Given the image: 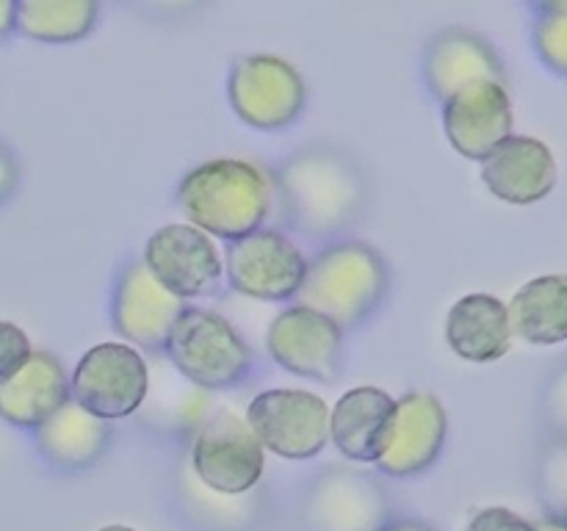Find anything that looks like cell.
<instances>
[{
	"instance_id": "1",
	"label": "cell",
	"mask_w": 567,
	"mask_h": 531,
	"mask_svg": "<svg viewBox=\"0 0 567 531\" xmlns=\"http://www.w3.org/2000/svg\"><path fill=\"white\" fill-rule=\"evenodd\" d=\"M271 199L275 191L266 171L236 158L208 160L188 171L177 186V202L192 227L230 241L260 230Z\"/></svg>"
},
{
	"instance_id": "2",
	"label": "cell",
	"mask_w": 567,
	"mask_h": 531,
	"mask_svg": "<svg viewBox=\"0 0 567 531\" xmlns=\"http://www.w3.org/2000/svg\"><path fill=\"white\" fill-rule=\"evenodd\" d=\"M288 219L310 236H330L360 216L365 180L358 166L330 149L297 153L277 175Z\"/></svg>"
},
{
	"instance_id": "3",
	"label": "cell",
	"mask_w": 567,
	"mask_h": 531,
	"mask_svg": "<svg viewBox=\"0 0 567 531\" xmlns=\"http://www.w3.org/2000/svg\"><path fill=\"white\" fill-rule=\"evenodd\" d=\"M388 282V266L374 247L363 241L332 243L305 269L299 308L324 315L341 332L352 330L380 308Z\"/></svg>"
},
{
	"instance_id": "4",
	"label": "cell",
	"mask_w": 567,
	"mask_h": 531,
	"mask_svg": "<svg viewBox=\"0 0 567 531\" xmlns=\"http://www.w3.org/2000/svg\"><path fill=\"white\" fill-rule=\"evenodd\" d=\"M164 348L177 374L208 391L238 385L252 368V354L236 326L205 308H186Z\"/></svg>"
},
{
	"instance_id": "5",
	"label": "cell",
	"mask_w": 567,
	"mask_h": 531,
	"mask_svg": "<svg viewBox=\"0 0 567 531\" xmlns=\"http://www.w3.org/2000/svg\"><path fill=\"white\" fill-rule=\"evenodd\" d=\"M227 97L241 122L258 131H280L299 119L305 108L302 75L280 55H247L238 59L227 81Z\"/></svg>"
},
{
	"instance_id": "6",
	"label": "cell",
	"mask_w": 567,
	"mask_h": 531,
	"mask_svg": "<svg viewBox=\"0 0 567 531\" xmlns=\"http://www.w3.org/2000/svg\"><path fill=\"white\" fill-rule=\"evenodd\" d=\"M147 363L125 343H100L89 348L70 382L72 402L100 420L133 415L147 398Z\"/></svg>"
},
{
	"instance_id": "7",
	"label": "cell",
	"mask_w": 567,
	"mask_h": 531,
	"mask_svg": "<svg viewBox=\"0 0 567 531\" xmlns=\"http://www.w3.org/2000/svg\"><path fill=\"white\" fill-rule=\"evenodd\" d=\"M247 426L277 457L310 459L330 442V407L316 393L277 387L252 398Z\"/></svg>"
},
{
	"instance_id": "8",
	"label": "cell",
	"mask_w": 567,
	"mask_h": 531,
	"mask_svg": "<svg viewBox=\"0 0 567 531\" xmlns=\"http://www.w3.org/2000/svg\"><path fill=\"white\" fill-rule=\"evenodd\" d=\"M192 465L205 487L225 496H241L252 490L264 473V446L247 420L230 409H219L199 429L192 448Z\"/></svg>"
},
{
	"instance_id": "9",
	"label": "cell",
	"mask_w": 567,
	"mask_h": 531,
	"mask_svg": "<svg viewBox=\"0 0 567 531\" xmlns=\"http://www.w3.org/2000/svg\"><path fill=\"white\" fill-rule=\"evenodd\" d=\"M308 260L297 243L275 230H255L227 249V274L238 293L264 302L297 296Z\"/></svg>"
},
{
	"instance_id": "10",
	"label": "cell",
	"mask_w": 567,
	"mask_h": 531,
	"mask_svg": "<svg viewBox=\"0 0 567 531\" xmlns=\"http://www.w3.org/2000/svg\"><path fill=\"white\" fill-rule=\"evenodd\" d=\"M144 266L177 299L208 296L219 291L221 260L210 236L192 225H166L150 236Z\"/></svg>"
},
{
	"instance_id": "11",
	"label": "cell",
	"mask_w": 567,
	"mask_h": 531,
	"mask_svg": "<svg viewBox=\"0 0 567 531\" xmlns=\"http://www.w3.org/2000/svg\"><path fill=\"white\" fill-rule=\"evenodd\" d=\"M269 354L286 371L316 382H338L343 374V332L308 308H288L271 321L266 335Z\"/></svg>"
},
{
	"instance_id": "12",
	"label": "cell",
	"mask_w": 567,
	"mask_h": 531,
	"mask_svg": "<svg viewBox=\"0 0 567 531\" xmlns=\"http://www.w3.org/2000/svg\"><path fill=\"white\" fill-rule=\"evenodd\" d=\"M188 304L166 291L142 260L125 266L116 282L111 319L120 335L144 348H164L175 321L186 313Z\"/></svg>"
},
{
	"instance_id": "13",
	"label": "cell",
	"mask_w": 567,
	"mask_h": 531,
	"mask_svg": "<svg viewBox=\"0 0 567 531\" xmlns=\"http://www.w3.org/2000/svg\"><path fill=\"white\" fill-rule=\"evenodd\" d=\"M446 442V409L430 393H408L393 404L380 465L391 476H413L435 465Z\"/></svg>"
},
{
	"instance_id": "14",
	"label": "cell",
	"mask_w": 567,
	"mask_h": 531,
	"mask_svg": "<svg viewBox=\"0 0 567 531\" xmlns=\"http://www.w3.org/2000/svg\"><path fill=\"white\" fill-rule=\"evenodd\" d=\"M449 144L468 160H485L513 136V103L502 83H476L443 103Z\"/></svg>"
},
{
	"instance_id": "15",
	"label": "cell",
	"mask_w": 567,
	"mask_h": 531,
	"mask_svg": "<svg viewBox=\"0 0 567 531\" xmlns=\"http://www.w3.org/2000/svg\"><path fill=\"white\" fill-rule=\"evenodd\" d=\"M424 75L441 103L476 83H504V64L493 44L468 28H446L426 48Z\"/></svg>"
},
{
	"instance_id": "16",
	"label": "cell",
	"mask_w": 567,
	"mask_h": 531,
	"mask_svg": "<svg viewBox=\"0 0 567 531\" xmlns=\"http://www.w3.org/2000/svg\"><path fill=\"white\" fill-rule=\"evenodd\" d=\"M557 160L543 142L509 136L482 160V180L493 197L509 205H535L557 186Z\"/></svg>"
},
{
	"instance_id": "17",
	"label": "cell",
	"mask_w": 567,
	"mask_h": 531,
	"mask_svg": "<svg viewBox=\"0 0 567 531\" xmlns=\"http://www.w3.org/2000/svg\"><path fill=\"white\" fill-rule=\"evenodd\" d=\"M64 402H70V379L53 354L31 352V357L0 382V418L11 426L37 429Z\"/></svg>"
},
{
	"instance_id": "18",
	"label": "cell",
	"mask_w": 567,
	"mask_h": 531,
	"mask_svg": "<svg viewBox=\"0 0 567 531\" xmlns=\"http://www.w3.org/2000/svg\"><path fill=\"white\" fill-rule=\"evenodd\" d=\"M393 404L380 387H354L338 398L330 413V440L358 462H377L391 429Z\"/></svg>"
},
{
	"instance_id": "19",
	"label": "cell",
	"mask_w": 567,
	"mask_h": 531,
	"mask_svg": "<svg viewBox=\"0 0 567 531\" xmlns=\"http://www.w3.org/2000/svg\"><path fill=\"white\" fill-rule=\"evenodd\" d=\"M446 341L452 352L468 363L502 360L513 346L507 304L491 293L463 296L449 310Z\"/></svg>"
},
{
	"instance_id": "20",
	"label": "cell",
	"mask_w": 567,
	"mask_h": 531,
	"mask_svg": "<svg viewBox=\"0 0 567 531\" xmlns=\"http://www.w3.org/2000/svg\"><path fill=\"white\" fill-rule=\"evenodd\" d=\"M111 429L81 404L64 402L48 420L37 426V448L50 465L64 470L89 468L105 454Z\"/></svg>"
},
{
	"instance_id": "21",
	"label": "cell",
	"mask_w": 567,
	"mask_h": 531,
	"mask_svg": "<svg viewBox=\"0 0 567 531\" xmlns=\"http://www.w3.org/2000/svg\"><path fill=\"white\" fill-rule=\"evenodd\" d=\"M509 330L537 346H554L567 337V277L546 274L526 282L507 308Z\"/></svg>"
},
{
	"instance_id": "22",
	"label": "cell",
	"mask_w": 567,
	"mask_h": 531,
	"mask_svg": "<svg viewBox=\"0 0 567 531\" xmlns=\"http://www.w3.org/2000/svg\"><path fill=\"white\" fill-rule=\"evenodd\" d=\"M97 14L94 0H25L17 3L14 31L48 44L78 42L92 31Z\"/></svg>"
},
{
	"instance_id": "23",
	"label": "cell",
	"mask_w": 567,
	"mask_h": 531,
	"mask_svg": "<svg viewBox=\"0 0 567 531\" xmlns=\"http://www.w3.org/2000/svg\"><path fill=\"white\" fill-rule=\"evenodd\" d=\"M535 48L546 66L567 75V3L537 6Z\"/></svg>"
},
{
	"instance_id": "24",
	"label": "cell",
	"mask_w": 567,
	"mask_h": 531,
	"mask_svg": "<svg viewBox=\"0 0 567 531\" xmlns=\"http://www.w3.org/2000/svg\"><path fill=\"white\" fill-rule=\"evenodd\" d=\"M31 341L25 332L11 321H0V382L9 379L28 357H31Z\"/></svg>"
},
{
	"instance_id": "25",
	"label": "cell",
	"mask_w": 567,
	"mask_h": 531,
	"mask_svg": "<svg viewBox=\"0 0 567 531\" xmlns=\"http://www.w3.org/2000/svg\"><path fill=\"white\" fill-rule=\"evenodd\" d=\"M468 531H535V525L529 520L518 518L515 512L504 507H491L482 509L474 520H471Z\"/></svg>"
},
{
	"instance_id": "26",
	"label": "cell",
	"mask_w": 567,
	"mask_h": 531,
	"mask_svg": "<svg viewBox=\"0 0 567 531\" xmlns=\"http://www.w3.org/2000/svg\"><path fill=\"white\" fill-rule=\"evenodd\" d=\"M17 180H20V166H17L14 153L0 142V208H3L6 199L14 194Z\"/></svg>"
},
{
	"instance_id": "27",
	"label": "cell",
	"mask_w": 567,
	"mask_h": 531,
	"mask_svg": "<svg viewBox=\"0 0 567 531\" xmlns=\"http://www.w3.org/2000/svg\"><path fill=\"white\" fill-rule=\"evenodd\" d=\"M14 17H17V3H11V0H0V44L14 33Z\"/></svg>"
},
{
	"instance_id": "28",
	"label": "cell",
	"mask_w": 567,
	"mask_h": 531,
	"mask_svg": "<svg viewBox=\"0 0 567 531\" xmlns=\"http://www.w3.org/2000/svg\"><path fill=\"white\" fill-rule=\"evenodd\" d=\"M382 531H430V529H424V525L404 520V523H393V525H388V529H382Z\"/></svg>"
},
{
	"instance_id": "29",
	"label": "cell",
	"mask_w": 567,
	"mask_h": 531,
	"mask_svg": "<svg viewBox=\"0 0 567 531\" xmlns=\"http://www.w3.org/2000/svg\"><path fill=\"white\" fill-rule=\"evenodd\" d=\"M535 531H565L563 520H543L540 525H535Z\"/></svg>"
},
{
	"instance_id": "30",
	"label": "cell",
	"mask_w": 567,
	"mask_h": 531,
	"mask_svg": "<svg viewBox=\"0 0 567 531\" xmlns=\"http://www.w3.org/2000/svg\"><path fill=\"white\" fill-rule=\"evenodd\" d=\"M100 531H133V529H127V525H105V529Z\"/></svg>"
}]
</instances>
